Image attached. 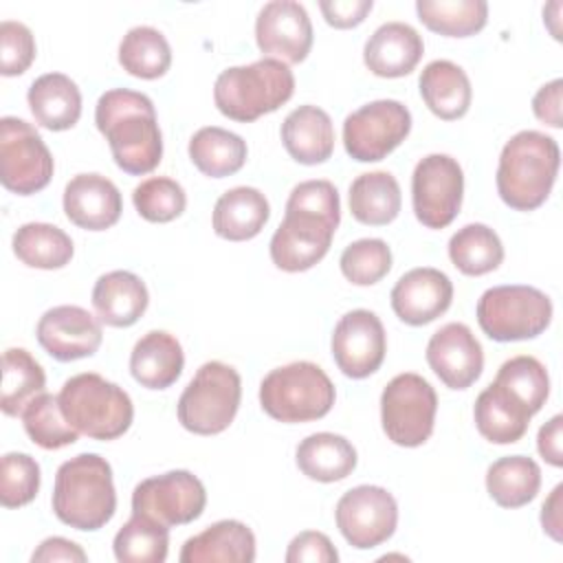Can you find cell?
I'll list each match as a JSON object with an SVG mask.
<instances>
[{
	"instance_id": "cell-1",
	"label": "cell",
	"mask_w": 563,
	"mask_h": 563,
	"mask_svg": "<svg viewBox=\"0 0 563 563\" xmlns=\"http://www.w3.org/2000/svg\"><path fill=\"white\" fill-rule=\"evenodd\" d=\"M95 123L106 136L119 169L130 176H143L158 167L163 136L147 95L130 88L106 90L97 101Z\"/></svg>"
},
{
	"instance_id": "cell-2",
	"label": "cell",
	"mask_w": 563,
	"mask_h": 563,
	"mask_svg": "<svg viewBox=\"0 0 563 563\" xmlns=\"http://www.w3.org/2000/svg\"><path fill=\"white\" fill-rule=\"evenodd\" d=\"M561 165L559 143L539 130H521L510 136L499 154L497 194L515 211L541 207L556 180Z\"/></svg>"
},
{
	"instance_id": "cell-3",
	"label": "cell",
	"mask_w": 563,
	"mask_h": 563,
	"mask_svg": "<svg viewBox=\"0 0 563 563\" xmlns=\"http://www.w3.org/2000/svg\"><path fill=\"white\" fill-rule=\"evenodd\" d=\"M51 506L55 517L75 530H99L117 510L112 466L97 453H79L55 473Z\"/></svg>"
},
{
	"instance_id": "cell-4",
	"label": "cell",
	"mask_w": 563,
	"mask_h": 563,
	"mask_svg": "<svg viewBox=\"0 0 563 563\" xmlns=\"http://www.w3.org/2000/svg\"><path fill=\"white\" fill-rule=\"evenodd\" d=\"M295 92V75L288 64L262 57L246 66L222 70L213 84L216 108L240 123H251L284 106Z\"/></svg>"
},
{
	"instance_id": "cell-5",
	"label": "cell",
	"mask_w": 563,
	"mask_h": 563,
	"mask_svg": "<svg viewBox=\"0 0 563 563\" xmlns=\"http://www.w3.org/2000/svg\"><path fill=\"white\" fill-rule=\"evenodd\" d=\"M57 398L64 418L92 440H117L134 420L128 391L95 372L70 376Z\"/></svg>"
},
{
	"instance_id": "cell-6",
	"label": "cell",
	"mask_w": 563,
	"mask_h": 563,
	"mask_svg": "<svg viewBox=\"0 0 563 563\" xmlns=\"http://www.w3.org/2000/svg\"><path fill=\"white\" fill-rule=\"evenodd\" d=\"M336 391L330 376L310 361L271 369L260 383L262 409L279 422H310L330 413Z\"/></svg>"
},
{
	"instance_id": "cell-7",
	"label": "cell",
	"mask_w": 563,
	"mask_h": 563,
	"mask_svg": "<svg viewBox=\"0 0 563 563\" xmlns=\"http://www.w3.org/2000/svg\"><path fill=\"white\" fill-rule=\"evenodd\" d=\"M240 400V374L222 361H207L178 398V422L196 435L222 433L233 422Z\"/></svg>"
},
{
	"instance_id": "cell-8",
	"label": "cell",
	"mask_w": 563,
	"mask_h": 563,
	"mask_svg": "<svg viewBox=\"0 0 563 563\" xmlns=\"http://www.w3.org/2000/svg\"><path fill=\"white\" fill-rule=\"evenodd\" d=\"M482 332L499 343L526 341L543 334L552 321L550 297L526 284L493 286L477 301Z\"/></svg>"
},
{
	"instance_id": "cell-9",
	"label": "cell",
	"mask_w": 563,
	"mask_h": 563,
	"mask_svg": "<svg viewBox=\"0 0 563 563\" xmlns=\"http://www.w3.org/2000/svg\"><path fill=\"white\" fill-rule=\"evenodd\" d=\"M438 396L427 378L413 372L394 376L380 394V422L387 440L398 446H420L435 424Z\"/></svg>"
},
{
	"instance_id": "cell-10",
	"label": "cell",
	"mask_w": 563,
	"mask_h": 563,
	"mask_svg": "<svg viewBox=\"0 0 563 563\" xmlns=\"http://www.w3.org/2000/svg\"><path fill=\"white\" fill-rule=\"evenodd\" d=\"M53 156L40 132L24 119H0V180L18 196L42 191L53 178Z\"/></svg>"
},
{
	"instance_id": "cell-11",
	"label": "cell",
	"mask_w": 563,
	"mask_h": 563,
	"mask_svg": "<svg viewBox=\"0 0 563 563\" xmlns=\"http://www.w3.org/2000/svg\"><path fill=\"white\" fill-rule=\"evenodd\" d=\"M411 112L396 99H376L343 121V145L350 158L376 163L387 158L409 134Z\"/></svg>"
},
{
	"instance_id": "cell-12",
	"label": "cell",
	"mask_w": 563,
	"mask_h": 563,
	"mask_svg": "<svg viewBox=\"0 0 563 563\" xmlns=\"http://www.w3.org/2000/svg\"><path fill=\"white\" fill-rule=\"evenodd\" d=\"M464 198V172L449 154H429L411 174V202L418 222L427 229H444L460 213Z\"/></svg>"
},
{
	"instance_id": "cell-13",
	"label": "cell",
	"mask_w": 563,
	"mask_h": 563,
	"mask_svg": "<svg viewBox=\"0 0 563 563\" xmlns=\"http://www.w3.org/2000/svg\"><path fill=\"white\" fill-rule=\"evenodd\" d=\"M334 519L339 532L352 548L372 550L396 532L398 504L387 488L361 484L341 495Z\"/></svg>"
},
{
	"instance_id": "cell-14",
	"label": "cell",
	"mask_w": 563,
	"mask_h": 563,
	"mask_svg": "<svg viewBox=\"0 0 563 563\" xmlns=\"http://www.w3.org/2000/svg\"><path fill=\"white\" fill-rule=\"evenodd\" d=\"M207 506L202 482L189 471H167L134 486L132 512L145 515L167 528L196 521Z\"/></svg>"
},
{
	"instance_id": "cell-15",
	"label": "cell",
	"mask_w": 563,
	"mask_h": 563,
	"mask_svg": "<svg viewBox=\"0 0 563 563\" xmlns=\"http://www.w3.org/2000/svg\"><path fill=\"white\" fill-rule=\"evenodd\" d=\"M330 347L336 367L347 378H367L385 361L387 334L383 321L372 310H350L334 325Z\"/></svg>"
},
{
	"instance_id": "cell-16",
	"label": "cell",
	"mask_w": 563,
	"mask_h": 563,
	"mask_svg": "<svg viewBox=\"0 0 563 563\" xmlns=\"http://www.w3.org/2000/svg\"><path fill=\"white\" fill-rule=\"evenodd\" d=\"M339 224L308 211L286 209L282 224L275 229L268 253L277 268L301 273L325 257Z\"/></svg>"
},
{
	"instance_id": "cell-17",
	"label": "cell",
	"mask_w": 563,
	"mask_h": 563,
	"mask_svg": "<svg viewBox=\"0 0 563 563\" xmlns=\"http://www.w3.org/2000/svg\"><path fill=\"white\" fill-rule=\"evenodd\" d=\"M257 48L284 64H299L312 48V22L303 4L295 0L266 2L255 18Z\"/></svg>"
},
{
	"instance_id": "cell-18",
	"label": "cell",
	"mask_w": 563,
	"mask_h": 563,
	"mask_svg": "<svg viewBox=\"0 0 563 563\" xmlns=\"http://www.w3.org/2000/svg\"><path fill=\"white\" fill-rule=\"evenodd\" d=\"M35 334L44 352L62 363L92 356L103 339L99 317L68 303L48 308L40 317Z\"/></svg>"
},
{
	"instance_id": "cell-19",
	"label": "cell",
	"mask_w": 563,
	"mask_h": 563,
	"mask_svg": "<svg viewBox=\"0 0 563 563\" xmlns=\"http://www.w3.org/2000/svg\"><path fill=\"white\" fill-rule=\"evenodd\" d=\"M427 363L449 389H468L484 369V350L468 325L451 321L427 343Z\"/></svg>"
},
{
	"instance_id": "cell-20",
	"label": "cell",
	"mask_w": 563,
	"mask_h": 563,
	"mask_svg": "<svg viewBox=\"0 0 563 563\" xmlns=\"http://www.w3.org/2000/svg\"><path fill=\"white\" fill-rule=\"evenodd\" d=\"M391 310L407 325H427L444 314L453 301L446 273L431 266L407 271L391 288Z\"/></svg>"
},
{
	"instance_id": "cell-21",
	"label": "cell",
	"mask_w": 563,
	"mask_h": 563,
	"mask_svg": "<svg viewBox=\"0 0 563 563\" xmlns=\"http://www.w3.org/2000/svg\"><path fill=\"white\" fill-rule=\"evenodd\" d=\"M121 211L117 185L101 174H77L64 187V213L79 229L106 231L119 222Z\"/></svg>"
},
{
	"instance_id": "cell-22",
	"label": "cell",
	"mask_w": 563,
	"mask_h": 563,
	"mask_svg": "<svg viewBox=\"0 0 563 563\" xmlns=\"http://www.w3.org/2000/svg\"><path fill=\"white\" fill-rule=\"evenodd\" d=\"M424 53L420 33L407 22L380 24L363 46V62L376 77H405L409 75Z\"/></svg>"
},
{
	"instance_id": "cell-23",
	"label": "cell",
	"mask_w": 563,
	"mask_h": 563,
	"mask_svg": "<svg viewBox=\"0 0 563 563\" xmlns=\"http://www.w3.org/2000/svg\"><path fill=\"white\" fill-rule=\"evenodd\" d=\"M180 563H251L255 534L238 519H222L189 537L178 554Z\"/></svg>"
},
{
	"instance_id": "cell-24",
	"label": "cell",
	"mask_w": 563,
	"mask_h": 563,
	"mask_svg": "<svg viewBox=\"0 0 563 563\" xmlns=\"http://www.w3.org/2000/svg\"><path fill=\"white\" fill-rule=\"evenodd\" d=\"M150 292L145 282L130 271H110L95 282L92 308L101 323L130 328L147 310Z\"/></svg>"
},
{
	"instance_id": "cell-25",
	"label": "cell",
	"mask_w": 563,
	"mask_h": 563,
	"mask_svg": "<svg viewBox=\"0 0 563 563\" xmlns=\"http://www.w3.org/2000/svg\"><path fill=\"white\" fill-rule=\"evenodd\" d=\"M282 143L301 165L325 163L334 152V125L319 106H299L282 123Z\"/></svg>"
},
{
	"instance_id": "cell-26",
	"label": "cell",
	"mask_w": 563,
	"mask_h": 563,
	"mask_svg": "<svg viewBox=\"0 0 563 563\" xmlns=\"http://www.w3.org/2000/svg\"><path fill=\"white\" fill-rule=\"evenodd\" d=\"M185 367V354L178 339L165 330L143 334L130 354L132 378L147 389L172 387Z\"/></svg>"
},
{
	"instance_id": "cell-27",
	"label": "cell",
	"mask_w": 563,
	"mask_h": 563,
	"mask_svg": "<svg viewBox=\"0 0 563 563\" xmlns=\"http://www.w3.org/2000/svg\"><path fill=\"white\" fill-rule=\"evenodd\" d=\"M418 86L427 108L442 121L462 119L471 108V79L462 66L449 59L429 62L420 73Z\"/></svg>"
},
{
	"instance_id": "cell-28",
	"label": "cell",
	"mask_w": 563,
	"mask_h": 563,
	"mask_svg": "<svg viewBox=\"0 0 563 563\" xmlns=\"http://www.w3.org/2000/svg\"><path fill=\"white\" fill-rule=\"evenodd\" d=\"M271 218L266 196L255 187L227 189L213 207V231L229 242H244L255 238Z\"/></svg>"
},
{
	"instance_id": "cell-29",
	"label": "cell",
	"mask_w": 563,
	"mask_h": 563,
	"mask_svg": "<svg viewBox=\"0 0 563 563\" xmlns=\"http://www.w3.org/2000/svg\"><path fill=\"white\" fill-rule=\"evenodd\" d=\"M26 101L35 121L51 130H70L81 117V92L64 73L40 75L26 92Z\"/></svg>"
},
{
	"instance_id": "cell-30",
	"label": "cell",
	"mask_w": 563,
	"mask_h": 563,
	"mask_svg": "<svg viewBox=\"0 0 563 563\" xmlns=\"http://www.w3.org/2000/svg\"><path fill=\"white\" fill-rule=\"evenodd\" d=\"M356 449L339 433L319 431L297 444V468L314 482H341L356 468Z\"/></svg>"
},
{
	"instance_id": "cell-31",
	"label": "cell",
	"mask_w": 563,
	"mask_h": 563,
	"mask_svg": "<svg viewBox=\"0 0 563 563\" xmlns=\"http://www.w3.org/2000/svg\"><path fill=\"white\" fill-rule=\"evenodd\" d=\"M475 427L493 444L519 442L530 424L532 413L497 383H490L475 400Z\"/></svg>"
},
{
	"instance_id": "cell-32",
	"label": "cell",
	"mask_w": 563,
	"mask_h": 563,
	"mask_svg": "<svg viewBox=\"0 0 563 563\" xmlns=\"http://www.w3.org/2000/svg\"><path fill=\"white\" fill-rule=\"evenodd\" d=\"M350 211L354 220L369 227H385L400 213V185L389 172H367L350 185Z\"/></svg>"
},
{
	"instance_id": "cell-33",
	"label": "cell",
	"mask_w": 563,
	"mask_h": 563,
	"mask_svg": "<svg viewBox=\"0 0 563 563\" xmlns=\"http://www.w3.org/2000/svg\"><path fill=\"white\" fill-rule=\"evenodd\" d=\"M541 488V468L528 455H506L486 471V490L501 508H521L530 504Z\"/></svg>"
},
{
	"instance_id": "cell-34",
	"label": "cell",
	"mask_w": 563,
	"mask_h": 563,
	"mask_svg": "<svg viewBox=\"0 0 563 563\" xmlns=\"http://www.w3.org/2000/svg\"><path fill=\"white\" fill-rule=\"evenodd\" d=\"M189 158L209 178H224L240 172L246 163V141L218 125L200 128L189 139Z\"/></svg>"
},
{
	"instance_id": "cell-35",
	"label": "cell",
	"mask_w": 563,
	"mask_h": 563,
	"mask_svg": "<svg viewBox=\"0 0 563 563\" xmlns=\"http://www.w3.org/2000/svg\"><path fill=\"white\" fill-rule=\"evenodd\" d=\"M13 253L15 257L42 271L64 268L75 253L70 235L48 222H26L13 233Z\"/></svg>"
},
{
	"instance_id": "cell-36",
	"label": "cell",
	"mask_w": 563,
	"mask_h": 563,
	"mask_svg": "<svg viewBox=\"0 0 563 563\" xmlns=\"http://www.w3.org/2000/svg\"><path fill=\"white\" fill-rule=\"evenodd\" d=\"M449 257L460 273L479 277L504 262V244L490 227L471 222L451 235Z\"/></svg>"
},
{
	"instance_id": "cell-37",
	"label": "cell",
	"mask_w": 563,
	"mask_h": 563,
	"mask_svg": "<svg viewBox=\"0 0 563 563\" xmlns=\"http://www.w3.org/2000/svg\"><path fill=\"white\" fill-rule=\"evenodd\" d=\"M46 374L42 365L24 347H9L2 356V398L0 407L7 416H22L26 405L44 394Z\"/></svg>"
},
{
	"instance_id": "cell-38",
	"label": "cell",
	"mask_w": 563,
	"mask_h": 563,
	"mask_svg": "<svg viewBox=\"0 0 563 563\" xmlns=\"http://www.w3.org/2000/svg\"><path fill=\"white\" fill-rule=\"evenodd\" d=\"M119 64L139 79H158L172 66V48L154 26H132L119 44Z\"/></svg>"
},
{
	"instance_id": "cell-39",
	"label": "cell",
	"mask_w": 563,
	"mask_h": 563,
	"mask_svg": "<svg viewBox=\"0 0 563 563\" xmlns=\"http://www.w3.org/2000/svg\"><path fill=\"white\" fill-rule=\"evenodd\" d=\"M416 13L433 33L468 37L486 26L488 4L484 0H418Z\"/></svg>"
},
{
	"instance_id": "cell-40",
	"label": "cell",
	"mask_w": 563,
	"mask_h": 563,
	"mask_svg": "<svg viewBox=\"0 0 563 563\" xmlns=\"http://www.w3.org/2000/svg\"><path fill=\"white\" fill-rule=\"evenodd\" d=\"M112 550L121 563H163L169 552V528L132 512L114 534Z\"/></svg>"
},
{
	"instance_id": "cell-41",
	"label": "cell",
	"mask_w": 563,
	"mask_h": 563,
	"mask_svg": "<svg viewBox=\"0 0 563 563\" xmlns=\"http://www.w3.org/2000/svg\"><path fill=\"white\" fill-rule=\"evenodd\" d=\"M501 389H506L515 400H519L532 416L541 411L550 396V376L545 365L530 356L519 354L501 363L495 380Z\"/></svg>"
},
{
	"instance_id": "cell-42",
	"label": "cell",
	"mask_w": 563,
	"mask_h": 563,
	"mask_svg": "<svg viewBox=\"0 0 563 563\" xmlns=\"http://www.w3.org/2000/svg\"><path fill=\"white\" fill-rule=\"evenodd\" d=\"M22 424L26 435L46 451L75 444L79 438V431L64 418L59 398L46 391L26 405L22 411Z\"/></svg>"
},
{
	"instance_id": "cell-43",
	"label": "cell",
	"mask_w": 563,
	"mask_h": 563,
	"mask_svg": "<svg viewBox=\"0 0 563 563\" xmlns=\"http://www.w3.org/2000/svg\"><path fill=\"white\" fill-rule=\"evenodd\" d=\"M132 202L143 220L163 224L176 220L185 211L187 194L174 178L152 176L134 187Z\"/></svg>"
},
{
	"instance_id": "cell-44",
	"label": "cell",
	"mask_w": 563,
	"mask_h": 563,
	"mask_svg": "<svg viewBox=\"0 0 563 563\" xmlns=\"http://www.w3.org/2000/svg\"><path fill=\"white\" fill-rule=\"evenodd\" d=\"M339 266L354 286H372L389 273L391 249L380 238H363L343 249Z\"/></svg>"
},
{
	"instance_id": "cell-45",
	"label": "cell",
	"mask_w": 563,
	"mask_h": 563,
	"mask_svg": "<svg viewBox=\"0 0 563 563\" xmlns=\"http://www.w3.org/2000/svg\"><path fill=\"white\" fill-rule=\"evenodd\" d=\"M40 490V464L29 453H4L0 464V501L4 508H20Z\"/></svg>"
},
{
	"instance_id": "cell-46",
	"label": "cell",
	"mask_w": 563,
	"mask_h": 563,
	"mask_svg": "<svg viewBox=\"0 0 563 563\" xmlns=\"http://www.w3.org/2000/svg\"><path fill=\"white\" fill-rule=\"evenodd\" d=\"M35 59V37L31 29L15 20L0 22V73L22 75Z\"/></svg>"
},
{
	"instance_id": "cell-47",
	"label": "cell",
	"mask_w": 563,
	"mask_h": 563,
	"mask_svg": "<svg viewBox=\"0 0 563 563\" xmlns=\"http://www.w3.org/2000/svg\"><path fill=\"white\" fill-rule=\"evenodd\" d=\"M336 563L339 552L330 537L319 530H306L292 537L286 550V563Z\"/></svg>"
},
{
	"instance_id": "cell-48",
	"label": "cell",
	"mask_w": 563,
	"mask_h": 563,
	"mask_svg": "<svg viewBox=\"0 0 563 563\" xmlns=\"http://www.w3.org/2000/svg\"><path fill=\"white\" fill-rule=\"evenodd\" d=\"M372 0H321L319 9L325 22L334 29H354L372 11Z\"/></svg>"
},
{
	"instance_id": "cell-49",
	"label": "cell",
	"mask_w": 563,
	"mask_h": 563,
	"mask_svg": "<svg viewBox=\"0 0 563 563\" xmlns=\"http://www.w3.org/2000/svg\"><path fill=\"white\" fill-rule=\"evenodd\" d=\"M561 90L563 81L552 79L550 84L541 86L537 95L532 97V112L534 117L550 125V128H563V114H561Z\"/></svg>"
},
{
	"instance_id": "cell-50",
	"label": "cell",
	"mask_w": 563,
	"mask_h": 563,
	"mask_svg": "<svg viewBox=\"0 0 563 563\" xmlns=\"http://www.w3.org/2000/svg\"><path fill=\"white\" fill-rule=\"evenodd\" d=\"M33 563H55V561H70V563H86L88 554L70 539L64 537H48L44 539L35 552L31 554Z\"/></svg>"
},
{
	"instance_id": "cell-51",
	"label": "cell",
	"mask_w": 563,
	"mask_h": 563,
	"mask_svg": "<svg viewBox=\"0 0 563 563\" xmlns=\"http://www.w3.org/2000/svg\"><path fill=\"white\" fill-rule=\"evenodd\" d=\"M561 427H563V416L556 413L552 416L537 435V451L539 455L552 464V466H563V451H561Z\"/></svg>"
},
{
	"instance_id": "cell-52",
	"label": "cell",
	"mask_w": 563,
	"mask_h": 563,
	"mask_svg": "<svg viewBox=\"0 0 563 563\" xmlns=\"http://www.w3.org/2000/svg\"><path fill=\"white\" fill-rule=\"evenodd\" d=\"M543 532L556 543L563 541V484H556L541 506Z\"/></svg>"
}]
</instances>
